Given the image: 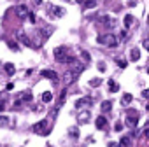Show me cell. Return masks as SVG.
I'll use <instances>...</instances> for the list:
<instances>
[{
  "label": "cell",
  "instance_id": "cell-16",
  "mask_svg": "<svg viewBox=\"0 0 149 147\" xmlns=\"http://www.w3.org/2000/svg\"><path fill=\"white\" fill-rule=\"evenodd\" d=\"M139 58H140V51H139L137 47L132 49V53H130V60H132V61H137Z\"/></svg>",
  "mask_w": 149,
  "mask_h": 147
},
{
  "label": "cell",
  "instance_id": "cell-6",
  "mask_svg": "<svg viewBox=\"0 0 149 147\" xmlns=\"http://www.w3.org/2000/svg\"><path fill=\"white\" fill-rule=\"evenodd\" d=\"M98 23L100 25H105V26H112V18L111 16H100L98 18Z\"/></svg>",
  "mask_w": 149,
  "mask_h": 147
},
{
  "label": "cell",
  "instance_id": "cell-38",
  "mask_svg": "<svg viewBox=\"0 0 149 147\" xmlns=\"http://www.w3.org/2000/svg\"><path fill=\"white\" fill-rule=\"evenodd\" d=\"M144 137H146V138H149V128H147V130L144 131Z\"/></svg>",
  "mask_w": 149,
  "mask_h": 147
},
{
  "label": "cell",
  "instance_id": "cell-15",
  "mask_svg": "<svg viewBox=\"0 0 149 147\" xmlns=\"http://www.w3.org/2000/svg\"><path fill=\"white\" fill-rule=\"evenodd\" d=\"M139 123V119H137V116L135 114H130L128 117H126V124H130V126H135Z\"/></svg>",
  "mask_w": 149,
  "mask_h": 147
},
{
  "label": "cell",
  "instance_id": "cell-30",
  "mask_svg": "<svg viewBox=\"0 0 149 147\" xmlns=\"http://www.w3.org/2000/svg\"><path fill=\"white\" fill-rule=\"evenodd\" d=\"M118 65H119L121 68H126V61H123V60H118Z\"/></svg>",
  "mask_w": 149,
  "mask_h": 147
},
{
  "label": "cell",
  "instance_id": "cell-33",
  "mask_svg": "<svg viewBox=\"0 0 149 147\" xmlns=\"http://www.w3.org/2000/svg\"><path fill=\"white\" fill-rule=\"evenodd\" d=\"M144 47L149 51V39H146V40H144Z\"/></svg>",
  "mask_w": 149,
  "mask_h": 147
},
{
  "label": "cell",
  "instance_id": "cell-28",
  "mask_svg": "<svg viewBox=\"0 0 149 147\" xmlns=\"http://www.w3.org/2000/svg\"><path fill=\"white\" fill-rule=\"evenodd\" d=\"M81 58L84 60V63H88V61H90V54H88L86 51H83V53H81Z\"/></svg>",
  "mask_w": 149,
  "mask_h": 147
},
{
  "label": "cell",
  "instance_id": "cell-29",
  "mask_svg": "<svg viewBox=\"0 0 149 147\" xmlns=\"http://www.w3.org/2000/svg\"><path fill=\"white\" fill-rule=\"evenodd\" d=\"M65 96H67V91L63 89V91H61V95H60V105H61V103L65 102Z\"/></svg>",
  "mask_w": 149,
  "mask_h": 147
},
{
  "label": "cell",
  "instance_id": "cell-26",
  "mask_svg": "<svg viewBox=\"0 0 149 147\" xmlns=\"http://www.w3.org/2000/svg\"><path fill=\"white\" fill-rule=\"evenodd\" d=\"M23 100H25V102H30V100H32V93H30V91H25V93H23Z\"/></svg>",
  "mask_w": 149,
  "mask_h": 147
},
{
  "label": "cell",
  "instance_id": "cell-19",
  "mask_svg": "<svg viewBox=\"0 0 149 147\" xmlns=\"http://www.w3.org/2000/svg\"><path fill=\"white\" fill-rule=\"evenodd\" d=\"M51 100H53V93H51V91L42 93V102H44V103H47V102H51Z\"/></svg>",
  "mask_w": 149,
  "mask_h": 147
},
{
  "label": "cell",
  "instance_id": "cell-10",
  "mask_svg": "<svg viewBox=\"0 0 149 147\" xmlns=\"http://www.w3.org/2000/svg\"><path fill=\"white\" fill-rule=\"evenodd\" d=\"M16 14H18L19 18H25V16H28V9H26L25 6H18V7H16Z\"/></svg>",
  "mask_w": 149,
  "mask_h": 147
},
{
  "label": "cell",
  "instance_id": "cell-11",
  "mask_svg": "<svg viewBox=\"0 0 149 147\" xmlns=\"http://www.w3.org/2000/svg\"><path fill=\"white\" fill-rule=\"evenodd\" d=\"M88 119H90V112H88V110L79 112V116H77V121H79V123H86Z\"/></svg>",
  "mask_w": 149,
  "mask_h": 147
},
{
  "label": "cell",
  "instance_id": "cell-18",
  "mask_svg": "<svg viewBox=\"0 0 149 147\" xmlns=\"http://www.w3.org/2000/svg\"><path fill=\"white\" fill-rule=\"evenodd\" d=\"M111 109H112V102H111V100L102 102V110H104V112H109Z\"/></svg>",
  "mask_w": 149,
  "mask_h": 147
},
{
  "label": "cell",
  "instance_id": "cell-31",
  "mask_svg": "<svg viewBox=\"0 0 149 147\" xmlns=\"http://www.w3.org/2000/svg\"><path fill=\"white\" fill-rule=\"evenodd\" d=\"M28 18H30L32 23H35V14H33V12H28Z\"/></svg>",
  "mask_w": 149,
  "mask_h": 147
},
{
  "label": "cell",
  "instance_id": "cell-36",
  "mask_svg": "<svg viewBox=\"0 0 149 147\" xmlns=\"http://www.w3.org/2000/svg\"><path fill=\"white\" fill-rule=\"evenodd\" d=\"M6 109V102H0V112H2Z\"/></svg>",
  "mask_w": 149,
  "mask_h": 147
},
{
  "label": "cell",
  "instance_id": "cell-17",
  "mask_svg": "<svg viewBox=\"0 0 149 147\" xmlns=\"http://www.w3.org/2000/svg\"><path fill=\"white\" fill-rule=\"evenodd\" d=\"M109 89H111V93H116V91H119V84L111 79V81H109Z\"/></svg>",
  "mask_w": 149,
  "mask_h": 147
},
{
  "label": "cell",
  "instance_id": "cell-3",
  "mask_svg": "<svg viewBox=\"0 0 149 147\" xmlns=\"http://www.w3.org/2000/svg\"><path fill=\"white\" fill-rule=\"evenodd\" d=\"M98 44L102 46H107V47H116L118 46V37L114 33H104V35H98Z\"/></svg>",
  "mask_w": 149,
  "mask_h": 147
},
{
  "label": "cell",
  "instance_id": "cell-27",
  "mask_svg": "<svg viewBox=\"0 0 149 147\" xmlns=\"http://www.w3.org/2000/svg\"><path fill=\"white\" fill-rule=\"evenodd\" d=\"M6 124H9V119L6 116H0V126H6Z\"/></svg>",
  "mask_w": 149,
  "mask_h": 147
},
{
  "label": "cell",
  "instance_id": "cell-21",
  "mask_svg": "<svg viewBox=\"0 0 149 147\" xmlns=\"http://www.w3.org/2000/svg\"><path fill=\"white\" fill-rule=\"evenodd\" d=\"M132 23H133V16L132 14H126L125 16V26L128 28V26H132Z\"/></svg>",
  "mask_w": 149,
  "mask_h": 147
},
{
  "label": "cell",
  "instance_id": "cell-24",
  "mask_svg": "<svg viewBox=\"0 0 149 147\" xmlns=\"http://www.w3.org/2000/svg\"><path fill=\"white\" fill-rule=\"evenodd\" d=\"M119 145H121V147H128V145H130V138H128V137H123V138L119 140Z\"/></svg>",
  "mask_w": 149,
  "mask_h": 147
},
{
  "label": "cell",
  "instance_id": "cell-41",
  "mask_svg": "<svg viewBox=\"0 0 149 147\" xmlns=\"http://www.w3.org/2000/svg\"><path fill=\"white\" fill-rule=\"evenodd\" d=\"M147 72H149V70H147Z\"/></svg>",
  "mask_w": 149,
  "mask_h": 147
},
{
  "label": "cell",
  "instance_id": "cell-20",
  "mask_svg": "<svg viewBox=\"0 0 149 147\" xmlns=\"http://www.w3.org/2000/svg\"><path fill=\"white\" fill-rule=\"evenodd\" d=\"M132 100H133V96H132L130 93H126V95L121 98V103H123V105H128V103H132Z\"/></svg>",
  "mask_w": 149,
  "mask_h": 147
},
{
  "label": "cell",
  "instance_id": "cell-37",
  "mask_svg": "<svg viewBox=\"0 0 149 147\" xmlns=\"http://www.w3.org/2000/svg\"><path fill=\"white\" fill-rule=\"evenodd\" d=\"M13 88H14V84H13V83H9V84H7V91H11Z\"/></svg>",
  "mask_w": 149,
  "mask_h": 147
},
{
  "label": "cell",
  "instance_id": "cell-40",
  "mask_svg": "<svg viewBox=\"0 0 149 147\" xmlns=\"http://www.w3.org/2000/svg\"><path fill=\"white\" fill-rule=\"evenodd\" d=\"M76 2H77V4H83V2H84V0H76Z\"/></svg>",
  "mask_w": 149,
  "mask_h": 147
},
{
  "label": "cell",
  "instance_id": "cell-35",
  "mask_svg": "<svg viewBox=\"0 0 149 147\" xmlns=\"http://www.w3.org/2000/svg\"><path fill=\"white\" fill-rule=\"evenodd\" d=\"M142 96H146V98H149V89H146V91H142Z\"/></svg>",
  "mask_w": 149,
  "mask_h": 147
},
{
  "label": "cell",
  "instance_id": "cell-14",
  "mask_svg": "<svg viewBox=\"0 0 149 147\" xmlns=\"http://www.w3.org/2000/svg\"><path fill=\"white\" fill-rule=\"evenodd\" d=\"M49 9H51V11L54 12V16H58V18H61V16L65 14V9H61V7H54V6H51Z\"/></svg>",
  "mask_w": 149,
  "mask_h": 147
},
{
  "label": "cell",
  "instance_id": "cell-25",
  "mask_svg": "<svg viewBox=\"0 0 149 147\" xmlns=\"http://www.w3.org/2000/svg\"><path fill=\"white\" fill-rule=\"evenodd\" d=\"M70 135H72L74 138H77V137H79V130H77V128H70Z\"/></svg>",
  "mask_w": 149,
  "mask_h": 147
},
{
  "label": "cell",
  "instance_id": "cell-7",
  "mask_svg": "<svg viewBox=\"0 0 149 147\" xmlns=\"http://www.w3.org/2000/svg\"><path fill=\"white\" fill-rule=\"evenodd\" d=\"M18 35H19V40H21V42H23V44H25L26 47H33V44H32V40H30V39H28V37H26L25 33H21V32H18Z\"/></svg>",
  "mask_w": 149,
  "mask_h": 147
},
{
  "label": "cell",
  "instance_id": "cell-13",
  "mask_svg": "<svg viewBox=\"0 0 149 147\" xmlns=\"http://www.w3.org/2000/svg\"><path fill=\"white\" fill-rule=\"evenodd\" d=\"M83 7H84V9H93V7H97V0H84V2H83Z\"/></svg>",
  "mask_w": 149,
  "mask_h": 147
},
{
  "label": "cell",
  "instance_id": "cell-39",
  "mask_svg": "<svg viewBox=\"0 0 149 147\" xmlns=\"http://www.w3.org/2000/svg\"><path fill=\"white\" fill-rule=\"evenodd\" d=\"M109 147H121V145H118V144H109Z\"/></svg>",
  "mask_w": 149,
  "mask_h": 147
},
{
  "label": "cell",
  "instance_id": "cell-32",
  "mask_svg": "<svg viewBox=\"0 0 149 147\" xmlns=\"http://www.w3.org/2000/svg\"><path fill=\"white\" fill-rule=\"evenodd\" d=\"M121 130H123V124H121V123H118V124H116V131H121Z\"/></svg>",
  "mask_w": 149,
  "mask_h": 147
},
{
  "label": "cell",
  "instance_id": "cell-22",
  "mask_svg": "<svg viewBox=\"0 0 149 147\" xmlns=\"http://www.w3.org/2000/svg\"><path fill=\"white\" fill-rule=\"evenodd\" d=\"M7 46H9L13 51H18V49H19V46H18V42H16V40H7Z\"/></svg>",
  "mask_w": 149,
  "mask_h": 147
},
{
  "label": "cell",
  "instance_id": "cell-1",
  "mask_svg": "<svg viewBox=\"0 0 149 147\" xmlns=\"http://www.w3.org/2000/svg\"><path fill=\"white\" fill-rule=\"evenodd\" d=\"M84 70V67L83 65H76L74 68H70V70H67L65 72V76H63V81H65V84H72L74 81H76L79 76H81V72Z\"/></svg>",
  "mask_w": 149,
  "mask_h": 147
},
{
  "label": "cell",
  "instance_id": "cell-23",
  "mask_svg": "<svg viewBox=\"0 0 149 147\" xmlns=\"http://www.w3.org/2000/svg\"><path fill=\"white\" fill-rule=\"evenodd\" d=\"M100 84H102V79H91V81H90V86H91V88H98Z\"/></svg>",
  "mask_w": 149,
  "mask_h": 147
},
{
  "label": "cell",
  "instance_id": "cell-12",
  "mask_svg": "<svg viewBox=\"0 0 149 147\" xmlns=\"http://www.w3.org/2000/svg\"><path fill=\"white\" fill-rule=\"evenodd\" d=\"M4 70H6L7 76H13V74L16 72V68H14V65H13V63H6V65H4Z\"/></svg>",
  "mask_w": 149,
  "mask_h": 147
},
{
  "label": "cell",
  "instance_id": "cell-9",
  "mask_svg": "<svg viewBox=\"0 0 149 147\" xmlns=\"http://www.w3.org/2000/svg\"><path fill=\"white\" fill-rule=\"evenodd\" d=\"M95 124H97V128H98V130H104V128L107 126V119H105L104 116H100V117H97Z\"/></svg>",
  "mask_w": 149,
  "mask_h": 147
},
{
  "label": "cell",
  "instance_id": "cell-4",
  "mask_svg": "<svg viewBox=\"0 0 149 147\" xmlns=\"http://www.w3.org/2000/svg\"><path fill=\"white\" fill-rule=\"evenodd\" d=\"M49 130H51V128H49V123H47L46 119H42V121H39V123L33 124V131L39 133V135H47Z\"/></svg>",
  "mask_w": 149,
  "mask_h": 147
},
{
  "label": "cell",
  "instance_id": "cell-5",
  "mask_svg": "<svg viewBox=\"0 0 149 147\" xmlns=\"http://www.w3.org/2000/svg\"><path fill=\"white\" fill-rule=\"evenodd\" d=\"M40 74H42V77H46V79H51V81H54V83L58 81V76H56L54 70H42Z\"/></svg>",
  "mask_w": 149,
  "mask_h": 147
},
{
  "label": "cell",
  "instance_id": "cell-2",
  "mask_svg": "<svg viewBox=\"0 0 149 147\" xmlns=\"http://www.w3.org/2000/svg\"><path fill=\"white\" fill-rule=\"evenodd\" d=\"M54 58L60 63H74V61H76V60H74V56H70L67 53V47H56L54 49Z\"/></svg>",
  "mask_w": 149,
  "mask_h": 147
},
{
  "label": "cell",
  "instance_id": "cell-34",
  "mask_svg": "<svg viewBox=\"0 0 149 147\" xmlns=\"http://www.w3.org/2000/svg\"><path fill=\"white\" fill-rule=\"evenodd\" d=\"M98 67H100V72H105V63H100Z\"/></svg>",
  "mask_w": 149,
  "mask_h": 147
},
{
  "label": "cell",
  "instance_id": "cell-8",
  "mask_svg": "<svg viewBox=\"0 0 149 147\" xmlns=\"http://www.w3.org/2000/svg\"><path fill=\"white\" fill-rule=\"evenodd\" d=\"M90 103H91L90 98H79V100L76 102V107H77V109H83V107H88Z\"/></svg>",
  "mask_w": 149,
  "mask_h": 147
}]
</instances>
